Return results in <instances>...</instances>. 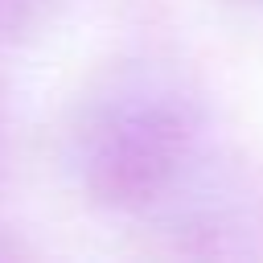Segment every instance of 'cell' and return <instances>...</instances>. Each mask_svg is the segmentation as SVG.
<instances>
[{
    "label": "cell",
    "mask_w": 263,
    "mask_h": 263,
    "mask_svg": "<svg viewBox=\"0 0 263 263\" xmlns=\"http://www.w3.org/2000/svg\"><path fill=\"white\" fill-rule=\"evenodd\" d=\"M181 123L164 107H119L107 111L86 148L90 185L107 201H144L152 197L177 168L181 156Z\"/></svg>",
    "instance_id": "1"
}]
</instances>
